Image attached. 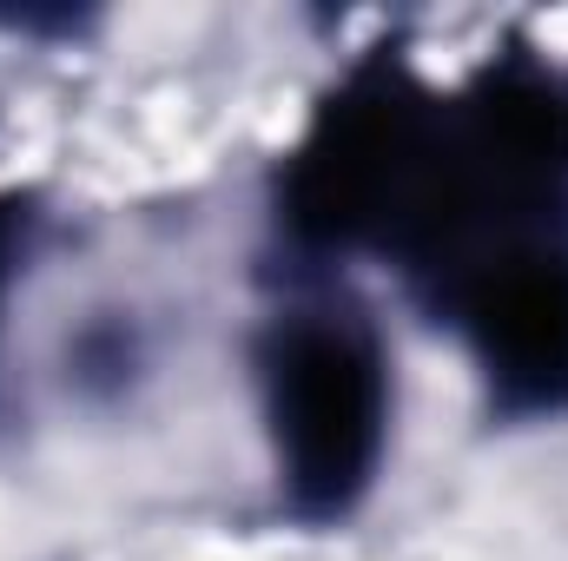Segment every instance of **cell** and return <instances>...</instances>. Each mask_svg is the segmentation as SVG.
<instances>
[{"label":"cell","mask_w":568,"mask_h":561,"mask_svg":"<svg viewBox=\"0 0 568 561\" xmlns=\"http://www.w3.org/2000/svg\"><path fill=\"white\" fill-rule=\"evenodd\" d=\"M556 252H568V67L523 33L456 86H429L404 47L357 53L265 198L272 278L337 284L371 258L429 324L483 278Z\"/></svg>","instance_id":"obj_1"},{"label":"cell","mask_w":568,"mask_h":561,"mask_svg":"<svg viewBox=\"0 0 568 561\" xmlns=\"http://www.w3.org/2000/svg\"><path fill=\"white\" fill-rule=\"evenodd\" d=\"M252 390L272 456V509L291 529H351L390 462L397 357L344 284H284L252 330Z\"/></svg>","instance_id":"obj_2"},{"label":"cell","mask_w":568,"mask_h":561,"mask_svg":"<svg viewBox=\"0 0 568 561\" xmlns=\"http://www.w3.org/2000/svg\"><path fill=\"white\" fill-rule=\"evenodd\" d=\"M436 330L456 337L489 422H568V252L483 278L436 317Z\"/></svg>","instance_id":"obj_3"},{"label":"cell","mask_w":568,"mask_h":561,"mask_svg":"<svg viewBox=\"0 0 568 561\" xmlns=\"http://www.w3.org/2000/svg\"><path fill=\"white\" fill-rule=\"evenodd\" d=\"M33 245H40V198L20 185H0V324H7V304L27 278Z\"/></svg>","instance_id":"obj_4"}]
</instances>
